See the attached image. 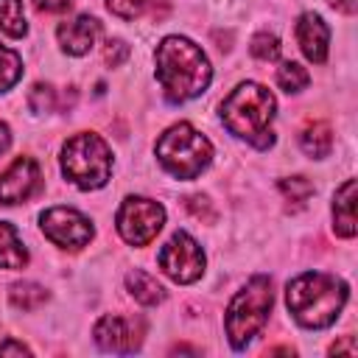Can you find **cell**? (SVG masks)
<instances>
[{"mask_svg": "<svg viewBox=\"0 0 358 358\" xmlns=\"http://www.w3.org/2000/svg\"><path fill=\"white\" fill-rule=\"evenodd\" d=\"M22 76V59L11 50V48H3L0 45V92L11 90Z\"/></svg>", "mask_w": 358, "mask_h": 358, "instance_id": "20", "label": "cell"}, {"mask_svg": "<svg viewBox=\"0 0 358 358\" xmlns=\"http://www.w3.org/2000/svg\"><path fill=\"white\" fill-rule=\"evenodd\" d=\"M39 187V165L31 157H17L0 176V204H20Z\"/></svg>", "mask_w": 358, "mask_h": 358, "instance_id": "11", "label": "cell"}, {"mask_svg": "<svg viewBox=\"0 0 358 358\" xmlns=\"http://www.w3.org/2000/svg\"><path fill=\"white\" fill-rule=\"evenodd\" d=\"M249 50H252V56L260 59V62H274V59L280 56V39H277L274 34L263 31V34H257V36L252 39Z\"/></svg>", "mask_w": 358, "mask_h": 358, "instance_id": "23", "label": "cell"}, {"mask_svg": "<svg viewBox=\"0 0 358 358\" xmlns=\"http://www.w3.org/2000/svg\"><path fill=\"white\" fill-rule=\"evenodd\" d=\"M271 302H274V291L268 277H252L246 288L235 294L227 310V336L235 350H243L252 341V336H257V330L268 319Z\"/></svg>", "mask_w": 358, "mask_h": 358, "instance_id": "6", "label": "cell"}, {"mask_svg": "<svg viewBox=\"0 0 358 358\" xmlns=\"http://www.w3.org/2000/svg\"><path fill=\"white\" fill-rule=\"evenodd\" d=\"M162 224H165L162 204L143 199V196H129L117 210V232L131 246L151 243L157 238V232L162 229Z\"/></svg>", "mask_w": 358, "mask_h": 358, "instance_id": "7", "label": "cell"}, {"mask_svg": "<svg viewBox=\"0 0 358 358\" xmlns=\"http://www.w3.org/2000/svg\"><path fill=\"white\" fill-rule=\"evenodd\" d=\"M34 6L39 11H64L73 6V0H34Z\"/></svg>", "mask_w": 358, "mask_h": 358, "instance_id": "28", "label": "cell"}, {"mask_svg": "<svg viewBox=\"0 0 358 358\" xmlns=\"http://www.w3.org/2000/svg\"><path fill=\"white\" fill-rule=\"evenodd\" d=\"M308 73H305V67L302 64H296V62H285V64H280V70H277V84L285 90V92H299V90H305L308 87Z\"/></svg>", "mask_w": 358, "mask_h": 358, "instance_id": "21", "label": "cell"}, {"mask_svg": "<svg viewBox=\"0 0 358 358\" xmlns=\"http://www.w3.org/2000/svg\"><path fill=\"white\" fill-rule=\"evenodd\" d=\"M280 190H282V196H285L294 207H302V204L310 199L313 185H310L305 176H288V179H280Z\"/></svg>", "mask_w": 358, "mask_h": 358, "instance_id": "22", "label": "cell"}, {"mask_svg": "<svg viewBox=\"0 0 358 358\" xmlns=\"http://www.w3.org/2000/svg\"><path fill=\"white\" fill-rule=\"evenodd\" d=\"M62 171L81 190L103 187L112 173L109 145L92 131H81V134L70 137L62 148Z\"/></svg>", "mask_w": 358, "mask_h": 358, "instance_id": "5", "label": "cell"}, {"mask_svg": "<svg viewBox=\"0 0 358 358\" xmlns=\"http://www.w3.org/2000/svg\"><path fill=\"white\" fill-rule=\"evenodd\" d=\"M185 207H187L199 221H207V224L215 221V210L210 207V201H207L204 196H187V199H185Z\"/></svg>", "mask_w": 358, "mask_h": 358, "instance_id": "26", "label": "cell"}, {"mask_svg": "<svg viewBox=\"0 0 358 358\" xmlns=\"http://www.w3.org/2000/svg\"><path fill=\"white\" fill-rule=\"evenodd\" d=\"M98 31H101V22H98L95 17L81 14V17L64 20V22L59 25L56 36H59V45H62L70 56H84V53H90V48L95 45Z\"/></svg>", "mask_w": 358, "mask_h": 358, "instance_id": "12", "label": "cell"}, {"mask_svg": "<svg viewBox=\"0 0 358 358\" xmlns=\"http://www.w3.org/2000/svg\"><path fill=\"white\" fill-rule=\"evenodd\" d=\"M0 355H31V350L22 341H3L0 344Z\"/></svg>", "mask_w": 358, "mask_h": 358, "instance_id": "29", "label": "cell"}, {"mask_svg": "<svg viewBox=\"0 0 358 358\" xmlns=\"http://www.w3.org/2000/svg\"><path fill=\"white\" fill-rule=\"evenodd\" d=\"M157 157L176 179H196L210 165L213 145L190 123H176L157 140Z\"/></svg>", "mask_w": 358, "mask_h": 358, "instance_id": "4", "label": "cell"}, {"mask_svg": "<svg viewBox=\"0 0 358 358\" xmlns=\"http://www.w3.org/2000/svg\"><path fill=\"white\" fill-rule=\"evenodd\" d=\"M296 39H299L302 53H305L310 62H316V64L324 62L330 31H327V25H324V20H322L319 14L308 11V14L299 17V22H296Z\"/></svg>", "mask_w": 358, "mask_h": 358, "instance_id": "13", "label": "cell"}, {"mask_svg": "<svg viewBox=\"0 0 358 358\" xmlns=\"http://www.w3.org/2000/svg\"><path fill=\"white\" fill-rule=\"evenodd\" d=\"M285 302L302 327H327L347 302V285L324 271H305L288 282Z\"/></svg>", "mask_w": 358, "mask_h": 358, "instance_id": "2", "label": "cell"}, {"mask_svg": "<svg viewBox=\"0 0 358 358\" xmlns=\"http://www.w3.org/2000/svg\"><path fill=\"white\" fill-rule=\"evenodd\" d=\"M28 263V252L17 235V229L0 221V266L3 268H22Z\"/></svg>", "mask_w": 358, "mask_h": 358, "instance_id": "17", "label": "cell"}, {"mask_svg": "<svg viewBox=\"0 0 358 358\" xmlns=\"http://www.w3.org/2000/svg\"><path fill=\"white\" fill-rule=\"evenodd\" d=\"M106 6H109L112 14H117L123 20H134L137 14H143L145 0H106Z\"/></svg>", "mask_w": 358, "mask_h": 358, "instance_id": "25", "label": "cell"}, {"mask_svg": "<svg viewBox=\"0 0 358 358\" xmlns=\"http://www.w3.org/2000/svg\"><path fill=\"white\" fill-rule=\"evenodd\" d=\"M8 145H11V131H8L6 123H0V154H3Z\"/></svg>", "mask_w": 358, "mask_h": 358, "instance_id": "32", "label": "cell"}, {"mask_svg": "<svg viewBox=\"0 0 358 358\" xmlns=\"http://www.w3.org/2000/svg\"><path fill=\"white\" fill-rule=\"evenodd\" d=\"M299 148H302L308 157H313V159L327 157L330 148H333V131H330V126H327L324 120L308 123V126L302 129V134H299Z\"/></svg>", "mask_w": 358, "mask_h": 358, "instance_id": "15", "label": "cell"}, {"mask_svg": "<svg viewBox=\"0 0 358 358\" xmlns=\"http://www.w3.org/2000/svg\"><path fill=\"white\" fill-rule=\"evenodd\" d=\"M28 103L34 112H50L53 109V90L48 84H36L28 95Z\"/></svg>", "mask_w": 358, "mask_h": 358, "instance_id": "24", "label": "cell"}, {"mask_svg": "<svg viewBox=\"0 0 358 358\" xmlns=\"http://www.w3.org/2000/svg\"><path fill=\"white\" fill-rule=\"evenodd\" d=\"M11 305L20 310H36L42 302H48V291L36 282H17L11 285Z\"/></svg>", "mask_w": 358, "mask_h": 358, "instance_id": "18", "label": "cell"}, {"mask_svg": "<svg viewBox=\"0 0 358 358\" xmlns=\"http://www.w3.org/2000/svg\"><path fill=\"white\" fill-rule=\"evenodd\" d=\"M330 352H350V355H355V344H352V336H344V341L333 344V347H330Z\"/></svg>", "mask_w": 358, "mask_h": 358, "instance_id": "31", "label": "cell"}, {"mask_svg": "<svg viewBox=\"0 0 358 358\" xmlns=\"http://www.w3.org/2000/svg\"><path fill=\"white\" fill-rule=\"evenodd\" d=\"M274 95L255 84V81H243L238 84L221 103V117L224 126L252 143L255 148H268L274 143V131H271V120H274Z\"/></svg>", "mask_w": 358, "mask_h": 358, "instance_id": "3", "label": "cell"}, {"mask_svg": "<svg viewBox=\"0 0 358 358\" xmlns=\"http://www.w3.org/2000/svg\"><path fill=\"white\" fill-rule=\"evenodd\" d=\"M126 288H129V294H131L140 305H157V302L165 299V288H162L148 271H143V268L129 271V277H126Z\"/></svg>", "mask_w": 358, "mask_h": 358, "instance_id": "16", "label": "cell"}, {"mask_svg": "<svg viewBox=\"0 0 358 358\" xmlns=\"http://www.w3.org/2000/svg\"><path fill=\"white\" fill-rule=\"evenodd\" d=\"M330 6L344 11V14H355L358 11V0H330Z\"/></svg>", "mask_w": 358, "mask_h": 358, "instance_id": "30", "label": "cell"}, {"mask_svg": "<svg viewBox=\"0 0 358 358\" xmlns=\"http://www.w3.org/2000/svg\"><path fill=\"white\" fill-rule=\"evenodd\" d=\"M333 227L341 238L355 235V179H347L333 196Z\"/></svg>", "mask_w": 358, "mask_h": 358, "instance_id": "14", "label": "cell"}, {"mask_svg": "<svg viewBox=\"0 0 358 358\" xmlns=\"http://www.w3.org/2000/svg\"><path fill=\"white\" fill-rule=\"evenodd\" d=\"M95 341L106 352H134L143 341V322L129 316H103L95 324Z\"/></svg>", "mask_w": 358, "mask_h": 358, "instance_id": "10", "label": "cell"}, {"mask_svg": "<svg viewBox=\"0 0 358 358\" xmlns=\"http://www.w3.org/2000/svg\"><path fill=\"white\" fill-rule=\"evenodd\" d=\"M157 263L173 282H196L204 271V252L187 232H173L159 249Z\"/></svg>", "mask_w": 358, "mask_h": 358, "instance_id": "8", "label": "cell"}, {"mask_svg": "<svg viewBox=\"0 0 358 358\" xmlns=\"http://www.w3.org/2000/svg\"><path fill=\"white\" fill-rule=\"evenodd\" d=\"M103 59H106V64H112V67L123 64V62L129 59V45L120 42V39H109V42H106V50H103Z\"/></svg>", "mask_w": 358, "mask_h": 358, "instance_id": "27", "label": "cell"}, {"mask_svg": "<svg viewBox=\"0 0 358 358\" xmlns=\"http://www.w3.org/2000/svg\"><path fill=\"white\" fill-rule=\"evenodd\" d=\"M25 28L22 0H0V31L8 36H22Z\"/></svg>", "mask_w": 358, "mask_h": 358, "instance_id": "19", "label": "cell"}, {"mask_svg": "<svg viewBox=\"0 0 358 358\" xmlns=\"http://www.w3.org/2000/svg\"><path fill=\"white\" fill-rule=\"evenodd\" d=\"M42 232L62 249H81L92 238V224L78 210L70 207H50L42 213Z\"/></svg>", "mask_w": 358, "mask_h": 358, "instance_id": "9", "label": "cell"}, {"mask_svg": "<svg viewBox=\"0 0 358 358\" xmlns=\"http://www.w3.org/2000/svg\"><path fill=\"white\" fill-rule=\"evenodd\" d=\"M210 62L199 45L185 36H165L157 45V78L171 103H185L201 95L210 84Z\"/></svg>", "mask_w": 358, "mask_h": 358, "instance_id": "1", "label": "cell"}]
</instances>
